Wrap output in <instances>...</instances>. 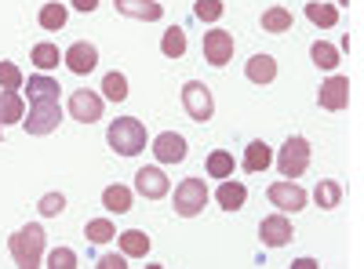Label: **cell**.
Returning a JSON list of instances; mask_svg holds the SVG:
<instances>
[{
    "mask_svg": "<svg viewBox=\"0 0 364 269\" xmlns=\"http://www.w3.org/2000/svg\"><path fill=\"white\" fill-rule=\"evenodd\" d=\"M44 244H48L44 226L29 222V226H22L18 233H11V244H8V248H11L15 265H22V269H37L41 258H44Z\"/></svg>",
    "mask_w": 364,
    "mask_h": 269,
    "instance_id": "cell-1",
    "label": "cell"
},
{
    "mask_svg": "<svg viewBox=\"0 0 364 269\" xmlns=\"http://www.w3.org/2000/svg\"><path fill=\"white\" fill-rule=\"evenodd\" d=\"M106 142L120 157H139L146 149V128H142L139 116H117V121L109 124V131H106Z\"/></svg>",
    "mask_w": 364,
    "mask_h": 269,
    "instance_id": "cell-2",
    "label": "cell"
},
{
    "mask_svg": "<svg viewBox=\"0 0 364 269\" xmlns=\"http://www.w3.org/2000/svg\"><path fill=\"white\" fill-rule=\"evenodd\" d=\"M204 204H208V186H204V178H186V182H178L175 190V215L182 219H197L204 212Z\"/></svg>",
    "mask_w": 364,
    "mask_h": 269,
    "instance_id": "cell-3",
    "label": "cell"
},
{
    "mask_svg": "<svg viewBox=\"0 0 364 269\" xmlns=\"http://www.w3.org/2000/svg\"><path fill=\"white\" fill-rule=\"evenodd\" d=\"M182 106H186L190 121H197V124H208L215 116V99H211L208 84H200V80H190L182 87Z\"/></svg>",
    "mask_w": 364,
    "mask_h": 269,
    "instance_id": "cell-4",
    "label": "cell"
},
{
    "mask_svg": "<svg viewBox=\"0 0 364 269\" xmlns=\"http://www.w3.org/2000/svg\"><path fill=\"white\" fill-rule=\"evenodd\" d=\"M277 168H281V175L299 178L302 171L310 168V142L302 138V135H291V138L281 146V153H277Z\"/></svg>",
    "mask_w": 364,
    "mask_h": 269,
    "instance_id": "cell-5",
    "label": "cell"
},
{
    "mask_svg": "<svg viewBox=\"0 0 364 269\" xmlns=\"http://www.w3.org/2000/svg\"><path fill=\"white\" fill-rule=\"evenodd\" d=\"M58 124H63V109H58V102H33L29 106V116H22L26 135H51Z\"/></svg>",
    "mask_w": 364,
    "mask_h": 269,
    "instance_id": "cell-6",
    "label": "cell"
},
{
    "mask_svg": "<svg viewBox=\"0 0 364 269\" xmlns=\"http://www.w3.org/2000/svg\"><path fill=\"white\" fill-rule=\"evenodd\" d=\"M266 197H269V204L277 207V212H302L306 207V190H302L299 182H291V178H284V182H273L269 190H266Z\"/></svg>",
    "mask_w": 364,
    "mask_h": 269,
    "instance_id": "cell-7",
    "label": "cell"
},
{
    "mask_svg": "<svg viewBox=\"0 0 364 269\" xmlns=\"http://www.w3.org/2000/svg\"><path fill=\"white\" fill-rule=\"evenodd\" d=\"M204 58L215 70H223L233 58V33H226V29H208L204 33Z\"/></svg>",
    "mask_w": 364,
    "mask_h": 269,
    "instance_id": "cell-8",
    "label": "cell"
},
{
    "mask_svg": "<svg viewBox=\"0 0 364 269\" xmlns=\"http://www.w3.org/2000/svg\"><path fill=\"white\" fill-rule=\"evenodd\" d=\"M317 102H321V109H331V113L346 109L350 106V80L346 77H328L317 92Z\"/></svg>",
    "mask_w": 364,
    "mask_h": 269,
    "instance_id": "cell-9",
    "label": "cell"
},
{
    "mask_svg": "<svg viewBox=\"0 0 364 269\" xmlns=\"http://www.w3.org/2000/svg\"><path fill=\"white\" fill-rule=\"evenodd\" d=\"M135 193H142L146 200H161L171 193V182L161 168H142V171H135Z\"/></svg>",
    "mask_w": 364,
    "mask_h": 269,
    "instance_id": "cell-10",
    "label": "cell"
},
{
    "mask_svg": "<svg viewBox=\"0 0 364 269\" xmlns=\"http://www.w3.org/2000/svg\"><path fill=\"white\" fill-rule=\"evenodd\" d=\"M291 236H295V229H291V222L284 215H269V219L259 222L262 248H284V244H291Z\"/></svg>",
    "mask_w": 364,
    "mask_h": 269,
    "instance_id": "cell-11",
    "label": "cell"
},
{
    "mask_svg": "<svg viewBox=\"0 0 364 269\" xmlns=\"http://www.w3.org/2000/svg\"><path fill=\"white\" fill-rule=\"evenodd\" d=\"M63 62H66L70 73L84 77V73H91V70L99 66V48H95V44H87V40H77V44L63 55Z\"/></svg>",
    "mask_w": 364,
    "mask_h": 269,
    "instance_id": "cell-12",
    "label": "cell"
},
{
    "mask_svg": "<svg viewBox=\"0 0 364 269\" xmlns=\"http://www.w3.org/2000/svg\"><path fill=\"white\" fill-rule=\"evenodd\" d=\"M70 116L80 124H95L102 121V99L95 92H73L70 95Z\"/></svg>",
    "mask_w": 364,
    "mask_h": 269,
    "instance_id": "cell-13",
    "label": "cell"
},
{
    "mask_svg": "<svg viewBox=\"0 0 364 269\" xmlns=\"http://www.w3.org/2000/svg\"><path fill=\"white\" fill-rule=\"evenodd\" d=\"M154 157L161 164H182L186 160V138H182L178 131H164L154 138Z\"/></svg>",
    "mask_w": 364,
    "mask_h": 269,
    "instance_id": "cell-14",
    "label": "cell"
},
{
    "mask_svg": "<svg viewBox=\"0 0 364 269\" xmlns=\"http://www.w3.org/2000/svg\"><path fill=\"white\" fill-rule=\"evenodd\" d=\"M245 77L252 80V84H259V87H266V84H273L277 80V58L273 55H252L248 58V66H245Z\"/></svg>",
    "mask_w": 364,
    "mask_h": 269,
    "instance_id": "cell-15",
    "label": "cell"
},
{
    "mask_svg": "<svg viewBox=\"0 0 364 269\" xmlns=\"http://www.w3.org/2000/svg\"><path fill=\"white\" fill-rule=\"evenodd\" d=\"M117 11L128 18H142V22H157L164 15V8L157 0H117Z\"/></svg>",
    "mask_w": 364,
    "mask_h": 269,
    "instance_id": "cell-16",
    "label": "cell"
},
{
    "mask_svg": "<svg viewBox=\"0 0 364 269\" xmlns=\"http://www.w3.org/2000/svg\"><path fill=\"white\" fill-rule=\"evenodd\" d=\"M58 80H51V77H29V84H26V95H29V106L33 102H58Z\"/></svg>",
    "mask_w": 364,
    "mask_h": 269,
    "instance_id": "cell-17",
    "label": "cell"
},
{
    "mask_svg": "<svg viewBox=\"0 0 364 269\" xmlns=\"http://www.w3.org/2000/svg\"><path fill=\"white\" fill-rule=\"evenodd\" d=\"M215 200H219L223 212H240V207H245V200H248V190H245V182H230V178H223Z\"/></svg>",
    "mask_w": 364,
    "mask_h": 269,
    "instance_id": "cell-18",
    "label": "cell"
},
{
    "mask_svg": "<svg viewBox=\"0 0 364 269\" xmlns=\"http://www.w3.org/2000/svg\"><path fill=\"white\" fill-rule=\"evenodd\" d=\"M22 116H26V102L18 92H0V124H22Z\"/></svg>",
    "mask_w": 364,
    "mask_h": 269,
    "instance_id": "cell-19",
    "label": "cell"
},
{
    "mask_svg": "<svg viewBox=\"0 0 364 269\" xmlns=\"http://www.w3.org/2000/svg\"><path fill=\"white\" fill-rule=\"evenodd\" d=\"M102 207L106 212H113V215H128L132 212V190L128 186H106L102 190Z\"/></svg>",
    "mask_w": 364,
    "mask_h": 269,
    "instance_id": "cell-20",
    "label": "cell"
},
{
    "mask_svg": "<svg viewBox=\"0 0 364 269\" xmlns=\"http://www.w3.org/2000/svg\"><path fill=\"white\" fill-rule=\"evenodd\" d=\"M149 236L142 229H128V233H120V255L124 258H146L149 255Z\"/></svg>",
    "mask_w": 364,
    "mask_h": 269,
    "instance_id": "cell-21",
    "label": "cell"
},
{
    "mask_svg": "<svg viewBox=\"0 0 364 269\" xmlns=\"http://www.w3.org/2000/svg\"><path fill=\"white\" fill-rule=\"evenodd\" d=\"M314 200H317V207L331 212V207H339V204H343V186H339V182H331V178H321L317 190H314Z\"/></svg>",
    "mask_w": 364,
    "mask_h": 269,
    "instance_id": "cell-22",
    "label": "cell"
},
{
    "mask_svg": "<svg viewBox=\"0 0 364 269\" xmlns=\"http://www.w3.org/2000/svg\"><path fill=\"white\" fill-rule=\"evenodd\" d=\"M295 26V15L288 8H269L262 11V29L266 33H288V29Z\"/></svg>",
    "mask_w": 364,
    "mask_h": 269,
    "instance_id": "cell-23",
    "label": "cell"
},
{
    "mask_svg": "<svg viewBox=\"0 0 364 269\" xmlns=\"http://www.w3.org/2000/svg\"><path fill=\"white\" fill-rule=\"evenodd\" d=\"M269 164H273L269 146H266V142H248V149H245V168H248V171H266Z\"/></svg>",
    "mask_w": 364,
    "mask_h": 269,
    "instance_id": "cell-24",
    "label": "cell"
},
{
    "mask_svg": "<svg viewBox=\"0 0 364 269\" xmlns=\"http://www.w3.org/2000/svg\"><path fill=\"white\" fill-rule=\"evenodd\" d=\"M310 58H314V66H317V70H328V73H331V70L339 66V48L317 40V44L310 48Z\"/></svg>",
    "mask_w": 364,
    "mask_h": 269,
    "instance_id": "cell-25",
    "label": "cell"
},
{
    "mask_svg": "<svg viewBox=\"0 0 364 269\" xmlns=\"http://www.w3.org/2000/svg\"><path fill=\"white\" fill-rule=\"evenodd\" d=\"M29 62H33L37 70H55L58 62H63V51H58L55 44H37L33 51H29Z\"/></svg>",
    "mask_w": 364,
    "mask_h": 269,
    "instance_id": "cell-26",
    "label": "cell"
},
{
    "mask_svg": "<svg viewBox=\"0 0 364 269\" xmlns=\"http://www.w3.org/2000/svg\"><path fill=\"white\" fill-rule=\"evenodd\" d=\"M41 29H48V33H55V29H63L66 26V18H70V11L63 8V4H58V0H55V4H44L41 8Z\"/></svg>",
    "mask_w": 364,
    "mask_h": 269,
    "instance_id": "cell-27",
    "label": "cell"
},
{
    "mask_svg": "<svg viewBox=\"0 0 364 269\" xmlns=\"http://www.w3.org/2000/svg\"><path fill=\"white\" fill-rule=\"evenodd\" d=\"M102 95L109 102H124L128 99V77L124 73H106L102 77Z\"/></svg>",
    "mask_w": 364,
    "mask_h": 269,
    "instance_id": "cell-28",
    "label": "cell"
},
{
    "mask_svg": "<svg viewBox=\"0 0 364 269\" xmlns=\"http://www.w3.org/2000/svg\"><path fill=\"white\" fill-rule=\"evenodd\" d=\"M113 222L109 219H91L87 226H84V236H87V244H109L113 241Z\"/></svg>",
    "mask_w": 364,
    "mask_h": 269,
    "instance_id": "cell-29",
    "label": "cell"
},
{
    "mask_svg": "<svg viewBox=\"0 0 364 269\" xmlns=\"http://www.w3.org/2000/svg\"><path fill=\"white\" fill-rule=\"evenodd\" d=\"M306 18L314 22V26H324V29H331L339 22V11L331 8V4H317V0H310L306 4Z\"/></svg>",
    "mask_w": 364,
    "mask_h": 269,
    "instance_id": "cell-30",
    "label": "cell"
},
{
    "mask_svg": "<svg viewBox=\"0 0 364 269\" xmlns=\"http://www.w3.org/2000/svg\"><path fill=\"white\" fill-rule=\"evenodd\" d=\"M208 175L230 178V175H233V153H226V149H215V153H208Z\"/></svg>",
    "mask_w": 364,
    "mask_h": 269,
    "instance_id": "cell-31",
    "label": "cell"
},
{
    "mask_svg": "<svg viewBox=\"0 0 364 269\" xmlns=\"http://www.w3.org/2000/svg\"><path fill=\"white\" fill-rule=\"evenodd\" d=\"M161 51H164L168 58H182V55H186V33H182L178 26H175V29H168L164 40H161Z\"/></svg>",
    "mask_w": 364,
    "mask_h": 269,
    "instance_id": "cell-32",
    "label": "cell"
},
{
    "mask_svg": "<svg viewBox=\"0 0 364 269\" xmlns=\"http://www.w3.org/2000/svg\"><path fill=\"white\" fill-rule=\"evenodd\" d=\"M223 11H226L223 0H197V4H193V15H197L200 22H219Z\"/></svg>",
    "mask_w": 364,
    "mask_h": 269,
    "instance_id": "cell-33",
    "label": "cell"
},
{
    "mask_svg": "<svg viewBox=\"0 0 364 269\" xmlns=\"http://www.w3.org/2000/svg\"><path fill=\"white\" fill-rule=\"evenodd\" d=\"M37 207H41V215H44V219H55V215H63V212H66V197H63V193H44Z\"/></svg>",
    "mask_w": 364,
    "mask_h": 269,
    "instance_id": "cell-34",
    "label": "cell"
},
{
    "mask_svg": "<svg viewBox=\"0 0 364 269\" xmlns=\"http://www.w3.org/2000/svg\"><path fill=\"white\" fill-rule=\"evenodd\" d=\"M48 265L51 269H77V251L73 248H55L48 255Z\"/></svg>",
    "mask_w": 364,
    "mask_h": 269,
    "instance_id": "cell-35",
    "label": "cell"
},
{
    "mask_svg": "<svg viewBox=\"0 0 364 269\" xmlns=\"http://www.w3.org/2000/svg\"><path fill=\"white\" fill-rule=\"evenodd\" d=\"M0 87H8V92L22 87V70L15 62H0Z\"/></svg>",
    "mask_w": 364,
    "mask_h": 269,
    "instance_id": "cell-36",
    "label": "cell"
},
{
    "mask_svg": "<svg viewBox=\"0 0 364 269\" xmlns=\"http://www.w3.org/2000/svg\"><path fill=\"white\" fill-rule=\"evenodd\" d=\"M99 269H128V262H124V255H102Z\"/></svg>",
    "mask_w": 364,
    "mask_h": 269,
    "instance_id": "cell-37",
    "label": "cell"
},
{
    "mask_svg": "<svg viewBox=\"0 0 364 269\" xmlns=\"http://www.w3.org/2000/svg\"><path fill=\"white\" fill-rule=\"evenodd\" d=\"M73 8H77V11H95L99 0H73Z\"/></svg>",
    "mask_w": 364,
    "mask_h": 269,
    "instance_id": "cell-38",
    "label": "cell"
},
{
    "mask_svg": "<svg viewBox=\"0 0 364 269\" xmlns=\"http://www.w3.org/2000/svg\"><path fill=\"white\" fill-rule=\"evenodd\" d=\"M314 265H317L314 258H299V262H295V269H314Z\"/></svg>",
    "mask_w": 364,
    "mask_h": 269,
    "instance_id": "cell-39",
    "label": "cell"
},
{
    "mask_svg": "<svg viewBox=\"0 0 364 269\" xmlns=\"http://www.w3.org/2000/svg\"><path fill=\"white\" fill-rule=\"evenodd\" d=\"M339 4H343V8H350V0H339Z\"/></svg>",
    "mask_w": 364,
    "mask_h": 269,
    "instance_id": "cell-40",
    "label": "cell"
}]
</instances>
